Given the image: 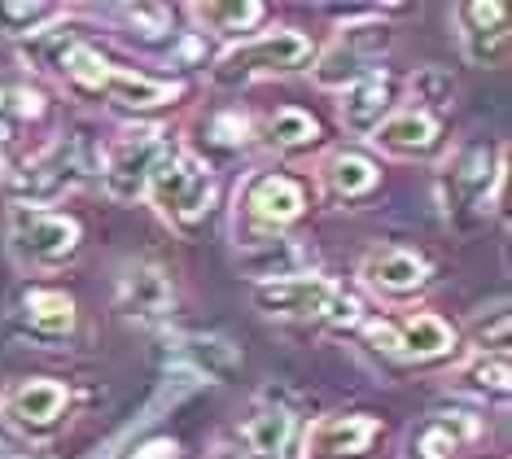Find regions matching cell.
Wrapping results in <instances>:
<instances>
[{"label": "cell", "mask_w": 512, "mask_h": 459, "mask_svg": "<svg viewBox=\"0 0 512 459\" xmlns=\"http://www.w3.org/2000/svg\"><path fill=\"white\" fill-rule=\"evenodd\" d=\"M145 193H154L162 219H171L176 228H193L215 202V171L193 149H162Z\"/></svg>", "instance_id": "obj_1"}, {"label": "cell", "mask_w": 512, "mask_h": 459, "mask_svg": "<svg viewBox=\"0 0 512 459\" xmlns=\"http://www.w3.org/2000/svg\"><path fill=\"white\" fill-rule=\"evenodd\" d=\"M92 162H97V153H92V145L84 136H62V140H53L44 153H36L27 167L14 171V180H9V197H14L22 210L57 202V197H66L71 188H79L88 180Z\"/></svg>", "instance_id": "obj_2"}, {"label": "cell", "mask_w": 512, "mask_h": 459, "mask_svg": "<svg viewBox=\"0 0 512 459\" xmlns=\"http://www.w3.org/2000/svg\"><path fill=\"white\" fill-rule=\"evenodd\" d=\"M254 306L272 320H333V324H351L359 315V302L346 298L329 276L302 272L285 280H267L254 285Z\"/></svg>", "instance_id": "obj_3"}, {"label": "cell", "mask_w": 512, "mask_h": 459, "mask_svg": "<svg viewBox=\"0 0 512 459\" xmlns=\"http://www.w3.org/2000/svg\"><path fill=\"white\" fill-rule=\"evenodd\" d=\"M311 57H316V44H311V35L281 27V31L259 35V40L232 44V49L219 57V66H215V84L237 88V84L267 79V75H294V70L311 66Z\"/></svg>", "instance_id": "obj_4"}, {"label": "cell", "mask_w": 512, "mask_h": 459, "mask_svg": "<svg viewBox=\"0 0 512 459\" xmlns=\"http://www.w3.org/2000/svg\"><path fill=\"white\" fill-rule=\"evenodd\" d=\"M79 223L71 215H57V210H14L9 219V250L22 267H36V272H49V267H62L79 254Z\"/></svg>", "instance_id": "obj_5"}, {"label": "cell", "mask_w": 512, "mask_h": 459, "mask_svg": "<svg viewBox=\"0 0 512 459\" xmlns=\"http://www.w3.org/2000/svg\"><path fill=\"white\" fill-rule=\"evenodd\" d=\"M504 149L491 153L486 145H469L460 149L456 158H451V167L442 171V210H447L451 219L469 215V210H482L486 197H491V188L499 184L504 188Z\"/></svg>", "instance_id": "obj_6"}, {"label": "cell", "mask_w": 512, "mask_h": 459, "mask_svg": "<svg viewBox=\"0 0 512 459\" xmlns=\"http://www.w3.org/2000/svg\"><path fill=\"white\" fill-rule=\"evenodd\" d=\"M162 136L158 132H127L119 145L106 153V167H101V184L114 202H136V197L149 188V175H154L158 158H162Z\"/></svg>", "instance_id": "obj_7"}, {"label": "cell", "mask_w": 512, "mask_h": 459, "mask_svg": "<svg viewBox=\"0 0 512 459\" xmlns=\"http://www.w3.org/2000/svg\"><path fill=\"white\" fill-rule=\"evenodd\" d=\"M386 49V27H342L337 40L320 53L316 84L320 88H351L359 75L372 70V57Z\"/></svg>", "instance_id": "obj_8"}, {"label": "cell", "mask_w": 512, "mask_h": 459, "mask_svg": "<svg viewBox=\"0 0 512 459\" xmlns=\"http://www.w3.org/2000/svg\"><path fill=\"white\" fill-rule=\"evenodd\" d=\"M381 438V420L368 411H351V416H320L302 438V455L307 459H364L372 442Z\"/></svg>", "instance_id": "obj_9"}, {"label": "cell", "mask_w": 512, "mask_h": 459, "mask_svg": "<svg viewBox=\"0 0 512 459\" xmlns=\"http://www.w3.org/2000/svg\"><path fill=\"white\" fill-rule=\"evenodd\" d=\"M66 407H71V390L62 381H53V376H31V381H18L5 394V420L27 433L57 429Z\"/></svg>", "instance_id": "obj_10"}, {"label": "cell", "mask_w": 512, "mask_h": 459, "mask_svg": "<svg viewBox=\"0 0 512 459\" xmlns=\"http://www.w3.org/2000/svg\"><path fill=\"white\" fill-rule=\"evenodd\" d=\"M460 44L473 66H504L508 62V9L499 0H473L456 9Z\"/></svg>", "instance_id": "obj_11"}, {"label": "cell", "mask_w": 512, "mask_h": 459, "mask_svg": "<svg viewBox=\"0 0 512 459\" xmlns=\"http://www.w3.org/2000/svg\"><path fill=\"white\" fill-rule=\"evenodd\" d=\"M171 306H176V289H171V280L162 267L154 263H132L119 280V311L127 320L136 324H158L171 315Z\"/></svg>", "instance_id": "obj_12"}, {"label": "cell", "mask_w": 512, "mask_h": 459, "mask_svg": "<svg viewBox=\"0 0 512 459\" xmlns=\"http://www.w3.org/2000/svg\"><path fill=\"white\" fill-rule=\"evenodd\" d=\"M394 92H399V84H394L390 70L372 66L368 75H359L355 84L342 92V127L355 136H372L381 127V119L390 114Z\"/></svg>", "instance_id": "obj_13"}, {"label": "cell", "mask_w": 512, "mask_h": 459, "mask_svg": "<svg viewBox=\"0 0 512 459\" xmlns=\"http://www.w3.org/2000/svg\"><path fill=\"white\" fill-rule=\"evenodd\" d=\"M302 210H307V188L294 175L267 171V175H254L246 188V215L254 223H263V228H285Z\"/></svg>", "instance_id": "obj_14"}, {"label": "cell", "mask_w": 512, "mask_h": 459, "mask_svg": "<svg viewBox=\"0 0 512 459\" xmlns=\"http://www.w3.org/2000/svg\"><path fill=\"white\" fill-rule=\"evenodd\" d=\"M359 276H364L377 293H386V298H407V293H416V289L429 285V263L416 250L386 245V250H372L364 258Z\"/></svg>", "instance_id": "obj_15"}, {"label": "cell", "mask_w": 512, "mask_h": 459, "mask_svg": "<svg viewBox=\"0 0 512 459\" xmlns=\"http://www.w3.org/2000/svg\"><path fill=\"white\" fill-rule=\"evenodd\" d=\"M372 140L386 153H394V158H425V153L438 149L442 123L438 114H425V110H399L372 132Z\"/></svg>", "instance_id": "obj_16"}, {"label": "cell", "mask_w": 512, "mask_h": 459, "mask_svg": "<svg viewBox=\"0 0 512 459\" xmlns=\"http://www.w3.org/2000/svg\"><path fill=\"white\" fill-rule=\"evenodd\" d=\"M311 263V254L289 237H259L250 241V250H241V267L267 285V280H285V276H302V267Z\"/></svg>", "instance_id": "obj_17"}, {"label": "cell", "mask_w": 512, "mask_h": 459, "mask_svg": "<svg viewBox=\"0 0 512 459\" xmlns=\"http://www.w3.org/2000/svg\"><path fill=\"white\" fill-rule=\"evenodd\" d=\"M101 92H106L114 105H123V110H158V105H171L180 97L176 84H162V79L136 75V70H123L114 62L106 70V79H101ZM101 92H97V97H101Z\"/></svg>", "instance_id": "obj_18"}, {"label": "cell", "mask_w": 512, "mask_h": 459, "mask_svg": "<svg viewBox=\"0 0 512 459\" xmlns=\"http://www.w3.org/2000/svg\"><path fill=\"white\" fill-rule=\"evenodd\" d=\"M451 346H456V333H451V324L438 320V315L421 311L394 328V355L399 359H438V355H447Z\"/></svg>", "instance_id": "obj_19"}, {"label": "cell", "mask_w": 512, "mask_h": 459, "mask_svg": "<svg viewBox=\"0 0 512 459\" xmlns=\"http://www.w3.org/2000/svg\"><path fill=\"white\" fill-rule=\"evenodd\" d=\"M324 184H329V193L342 197V202H359V197H368L372 188L381 184V171L368 153L342 149L324 162Z\"/></svg>", "instance_id": "obj_20"}, {"label": "cell", "mask_w": 512, "mask_h": 459, "mask_svg": "<svg viewBox=\"0 0 512 459\" xmlns=\"http://www.w3.org/2000/svg\"><path fill=\"white\" fill-rule=\"evenodd\" d=\"M237 438L250 459H281L289 438H294V416H289L285 407H263L241 425Z\"/></svg>", "instance_id": "obj_21"}, {"label": "cell", "mask_w": 512, "mask_h": 459, "mask_svg": "<svg viewBox=\"0 0 512 459\" xmlns=\"http://www.w3.org/2000/svg\"><path fill=\"white\" fill-rule=\"evenodd\" d=\"M176 359L189 363V372L206 376V381H228V376L241 368L237 346L224 337H184V341H176Z\"/></svg>", "instance_id": "obj_22"}, {"label": "cell", "mask_w": 512, "mask_h": 459, "mask_svg": "<svg viewBox=\"0 0 512 459\" xmlns=\"http://www.w3.org/2000/svg\"><path fill=\"white\" fill-rule=\"evenodd\" d=\"M22 315L40 337H71L75 328V298L62 289H27Z\"/></svg>", "instance_id": "obj_23"}, {"label": "cell", "mask_w": 512, "mask_h": 459, "mask_svg": "<svg viewBox=\"0 0 512 459\" xmlns=\"http://www.w3.org/2000/svg\"><path fill=\"white\" fill-rule=\"evenodd\" d=\"M79 44H88V27H84V22H62V27H49V31L31 35L27 62L40 66V70H53V75H62L66 57H71Z\"/></svg>", "instance_id": "obj_24"}, {"label": "cell", "mask_w": 512, "mask_h": 459, "mask_svg": "<svg viewBox=\"0 0 512 459\" xmlns=\"http://www.w3.org/2000/svg\"><path fill=\"white\" fill-rule=\"evenodd\" d=\"M263 136H267V145H272V149L294 153V149L316 145V140H320V123L311 119L307 110H298V105H281V110L267 119Z\"/></svg>", "instance_id": "obj_25"}, {"label": "cell", "mask_w": 512, "mask_h": 459, "mask_svg": "<svg viewBox=\"0 0 512 459\" xmlns=\"http://www.w3.org/2000/svg\"><path fill=\"white\" fill-rule=\"evenodd\" d=\"M473 438V425L469 420H447V416H434L429 425L412 438V451L416 459H456L460 446Z\"/></svg>", "instance_id": "obj_26"}, {"label": "cell", "mask_w": 512, "mask_h": 459, "mask_svg": "<svg viewBox=\"0 0 512 459\" xmlns=\"http://www.w3.org/2000/svg\"><path fill=\"white\" fill-rule=\"evenodd\" d=\"M267 9L254 5V0H211V5H193V18L206 22L219 35H241L250 31L254 22H263Z\"/></svg>", "instance_id": "obj_27"}, {"label": "cell", "mask_w": 512, "mask_h": 459, "mask_svg": "<svg viewBox=\"0 0 512 459\" xmlns=\"http://www.w3.org/2000/svg\"><path fill=\"white\" fill-rule=\"evenodd\" d=\"M66 9L62 5H31V0H5V5H0V31L5 35H36L44 22H53V18H62Z\"/></svg>", "instance_id": "obj_28"}, {"label": "cell", "mask_w": 512, "mask_h": 459, "mask_svg": "<svg viewBox=\"0 0 512 459\" xmlns=\"http://www.w3.org/2000/svg\"><path fill=\"white\" fill-rule=\"evenodd\" d=\"M451 97H456V84H451V75L442 66H425V70H416V79H412V110H425V114H434V110H447Z\"/></svg>", "instance_id": "obj_29"}, {"label": "cell", "mask_w": 512, "mask_h": 459, "mask_svg": "<svg viewBox=\"0 0 512 459\" xmlns=\"http://www.w3.org/2000/svg\"><path fill=\"white\" fill-rule=\"evenodd\" d=\"M508 355H477L469 368L460 372V381H469L477 394H508Z\"/></svg>", "instance_id": "obj_30"}, {"label": "cell", "mask_w": 512, "mask_h": 459, "mask_svg": "<svg viewBox=\"0 0 512 459\" xmlns=\"http://www.w3.org/2000/svg\"><path fill=\"white\" fill-rule=\"evenodd\" d=\"M469 333H473V341L477 346H491V355H504V346H508V306L499 302V306H491V320L486 315H477V320L469 324Z\"/></svg>", "instance_id": "obj_31"}, {"label": "cell", "mask_w": 512, "mask_h": 459, "mask_svg": "<svg viewBox=\"0 0 512 459\" xmlns=\"http://www.w3.org/2000/svg\"><path fill=\"white\" fill-rule=\"evenodd\" d=\"M123 14H127V22H132V27H145V31H141L145 40H158V35L171 31V14H167L162 5H127Z\"/></svg>", "instance_id": "obj_32"}, {"label": "cell", "mask_w": 512, "mask_h": 459, "mask_svg": "<svg viewBox=\"0 0 512 459\" xmlns=\"http://www.w3.org/2000/svg\"><path fill=\"white\" fill-rule=\"evenodd\" d=\"M9 123H14V101L0 92V140H5V132H9Z\"/></svg>", "instance_id": "obj_33"}]
</instances>
